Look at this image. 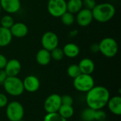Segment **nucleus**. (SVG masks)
Returning a JSON list of instances; mask_svg holds the SVG:
<instances>
[{
	"instance_id": "e433bc0d",
	"label": "nucleus",
	"mask_w": 121,
	"mask_h": 121,
	"mask_svg": "<svg viewBox=\"0 0 121 121\" xmlns=\"http://www.w3.org/2000/svg\"><path fill=\"white\" fill-rule=\"evenodd\" d=\"M23 121V119H21V120H20V121Z\"/></svg>"
},
{
	"instance_id": "39448f33",
	"label": "nucleus",
	"mask_w": 121,
	"mask_h": 121,
	"mask_svg": "<svg viewBox=\"0 0 121 121\" xmlns=\"http://www.w3.org/2000/svg\"><path fill=\"white\" fill-rule=\"evenodd\" d=\"M73 79V86L78 91L86 93L94 86V79L91 74L81 73Z\"/></svg>"
},
{
	"instance_id": "6e6552de",
	"label": "nucleus",
	"mask_w": 121,
	"mask_h": 121,
	"mask_svg": "<svg viewBox=\"0 0 121 121\" xmlns=\"http://www.w3.org/2000/svg\"><path fill=\"white\" fill-rule=\"evenodd\" d=\"M41 44L43 48L50 52L55 48L58 47L59 38L55 33L52 31H47L42 35Z\"/></svg>"
},
{
	"instance_id": "7c9ffc66",
	"label": "nucleus",
	"mask_w": 121,
	"mask_h": 121,
	"mask_svg": "<svg viewBox=\"0 0 121 121\" xmlns=\"http://www.w3.org/2000/svg\"><path fill=\"white\" fill-rule=\"evenodd\" d=\"M7 104H8L7 96L4 94L0 93V108L6 107Z\"/></svg>"
},
{
	"instance_id": "aec40b11",
	"label": "nucleus",
	"mask_w": 121,
	"mask_h": 121,
	"mask_svg": "<svg viewBox=\"0 0 121 121\" xmlns=\"http://www.w3.org/2000/svg\"><path fill=\"white\" fill-rule=\"evenodd\" d=\"M83 8L82 0H68L67 1V11L75 14Z\"/></svg>"
},
{
	"instance_id": "7ed1b4c3",
	"label": "nucleus",
	"mask_w": 121,
	"mask_h": 121,
	"mask_svg": "<svg viewBox=\"0 0 121 121\" xmlns=\"http://www.w3.org/2000/svg\"><path fill=\"white\" fill-rule=\"evenodd\" d=\"M5 91L12 96H21L24 90L23 81L16 77H8L3 84Z\"/></svg>"
},
{
	"instance_id": "0eeeda50",
	"label": "nucleus",
	"mask_w": 121,
	"mask_h": 121,
	"mask_svg": "<svg viewBox=\"0 0 121 121\" xmlns=\"http://www.w3.org/2000/svg\"><path fill=\"white\" fill-rule=\"evenodd\" d=\"M48 11L50 16L58 18L67 11V1L65 0H48Z\"/></svg>"
},
{
	"instance_id": "a878e982",
	"label": "nucleus",
	"mask_w": 121,
	"mask_h": 121,
	"mask_svg": "<svg viewBox=\"0 0 121 121\" xmlns=\"http://www.w3.org/2000/svg\"><path fill=\"white\" fill-rule=\"evenodd\" d=\"M50 55H51V58L55 61H60L65 57L62 49L58 47L55 48V49L50 51Z\"/></svg>"
},
{
	"instance_id": "393cba45",
	"label": "nucleus",
	"mask_w": 121,
	"mask_h": 121,
	"mask_svg": "<svg viewBox=\"0 0 121 121\" xmlns=\"http://www.w3.org/2000/svg\"><path fill=\"white\" fill-rule=\"evenodd\" d=\"M67 73L69 77L74 79L75 77H77V76H79L81 74V71H80V69L79 67V65H76V64L70 65L67 67Z\"/></svg>"
},
{
	"instance_id": "c85d7f7f",
	"label": "nucleus",
	"mask_w": 121,
	"mask_h": 121,
	"mask_svg": "<svg viewBox=\"0 0 121 121\" xmlns=\"http://www.w3.org/2000/svg\"><path fill=\"white\" fill-rule=\"evenodd\" d=\"M61 102H62V105L72 106L74 103V100L73 98L69 95H63L61 96Z\"/></svg>"
},
{
	"instance_id": "473e14b6",
	"label": "nucleus",
	"mask_w": 121,
	"mask_h": 121,
	"mask_svg": "<svg viewBox=\"0 0 121 121\" xmlns=\"http://www.w3.org/2000/svg\"><path fill=\"white\" fill-rule=\"evenodd\" d=\"M8 77L4 69H0V85H3L5 80Z\"/></svg>"
},
{
	"instance_id": "9d476101",
	"label": "nucleus",
	"mask_w": 121,
	"mask_h": 121,
	"mask_svg": "<svg viewBox=\"0 0 121 121\" xmlns=\"http://www.w3.org/2000/svg\"><path fill=\"white\" fill-rule=\"evenodd\" d=\"M76 14L77 16L75 18V21L81 27H86L89 26L94 20L91 11L85 8H82Z\"/></svg>"
},
{
	"instance_id": "5701e85b",
	"label": "nucleus",
	"mask_w": 121,
	"mask_h": 121,
	"mask_svg": "<svg viewBox=\"0 0 121 121\" xmlns=\"http://www.w3.org/2000/svg\"><path fill=\"white\" fill-rule=\"evenodd\" d=\"M94 113L95 110L89 107L86 108L82 111L81 118L83 121H94Z\"/></svg>"
},
{
	"instance_id": "c756f323",
	"label": "nucleus",
	"mask_w": 121,
	"mask_h": 121,
	"mask_svg": "<svg viewBox=\"0 0 121 121\" xmlns=\"http://www.w3.org/2000/svg\"><path fill=\"white\" fill-rule=\"evenodd\" d=\"M82 2H83V7L91 11L97 4L96 0H82Z\"/></svg>"
},
{
	"instance_id": "2eb2a0df",
	"label": "nucleus",
	"mask_w": 121,
	"mask_h": 121,
	"mask_svg": "<svg viewBox=\"0 0 121 121\" xmlns=\"http://www.w3.org/2000/svg\"><path fill=\"white\" fill-rule=\"evenodd\" d=\"M109 111L116 116H121V97L120 96H115L110 97L107 105Z\"/></svg>"
},
{
	"instance_id": "f257e3e1",
	"label": "nucleus",
	"mask_w": 121,
	"mask_h": 121,
	"mask_svg": "<svg viewBox=\"0 0 121 121\" xmlns=\"http://www.w3.org/2000/svg\"><path fill=\"white\" fill-rule=\"evenodd\" d=\"M110 99V92L107 88L103 86H94L86 96V103L88 107L94 109H102L106 105Z\"/></svg>"
},
{
	"instance_id": "423d86ee",
	"label": "nucleus",
	"mask_w": 121,
	"mask_h": 121,
	"mask_svg": "<svg viewBox=\"0 0 121 121\" xmlns=\"http://www.w3.org/2000/svg\"><path fill=\"white\" fill-rule=\"evenodd\" d=\"M6 115L9 121H19L24 116V108L21 103L11 101L6 105Z\"/></svg>"
},
{
	"instance_id": "4be33fe9",
	"label": "nucleus",
	"mask_w": 121,
	"mask_h": 121,
	"mask_svg": "<svg viewBox=\"0 0 121 121\" xmlns=\"http://www.w3.org/2000/svg\"><path fill=\"white\" fill-rule=\"evenodd\" d=\"M61 22L65 26H72L75 22V17L73 13L66 11L60 16Z\"/></svg>"
},
{
	"instance_id": "bb28decb",
	"label": "nucleus",
	"mask_w": 121,
	"mask_h": 121,
	"mask_svg": "<svg viewBox=\"0 0 121 121\" xmlns=\"http://www.w3.org/2000/svg\"><path fill=\"white\" fill-rule=\"evenodd\" d=\"M43 121H67V120L61 116L58 112H56L47 113L44 117Z\"/></svg>"
},
{
	"instance_id": "c9c22d12",
	"label": "nucleus",
	"mask_w": 121,
	"mask_h": 121,
	"mask_svg": "<svg viewBox=\"0 0 121 121\" xmlns=\"http://www.w3.org/2000/svg\"><path fill=\"white\" fill-rule=\"evenodd\" d=\"M107 121V120L106 119V120H104V121Z\"/></svg>"
},
{
	"instance_id": "f03ea898",
	"label": "nucleus",
	"mask_w": 121,
	"mask_h": 121,
	"mask_svg": "<svg viewBox=\"0 0 121 121\" xmlns=\"http://www.w3.org/2000/svg\"><path fill=\"white\" fill-rule=\"evenodd\" d=\"M93 18L99 23H106L116 14V8L111 3L97 4L91 10Z\"/></svg>"
},
{
	"instance_id": "a211bd4d",
	"label": "nucleus",
	"mask_w": 121,
	"mask_h": 121,
	"mask_svg": "<svg viewBox=\"0 0 121 121\" xmlns=\"http://www.w3.org/2000/svg\"><path fill=\"white\" fill-rule=\"evenodd\" d=\"M35 60L38 64H39L40 65L42 66L48 65L52 60L50 52L44 48L40 49L36 53Z\"/></svg>"
},
{
	"instance_id": "4468645a",
	"label": "nucleus",
	"mask_w": 121,
	"mask_h": 121,
	"mask_svg": "<svg viewBox=\"0 0 121 121\" xmlns=\"http://www.w3.org/2000/svg\"><path fill=\"white\" fill-rule=\"evenodd\" d=\"M11 33L13 37L17 38H21L27 35L28 33V26L22 22H16L12 25V26L9 28Z\"/></svg>"
},
{
	"instance_id": "f3484780",
	"label": "nucleus",
	"mask_w": 121,
	"mask_h": 121,
	"mask_svg": "<svg viewBox=\"0 0 121 121\" xmlns=\"http://www.w3.org/2000/svg\"><path fill=\"white\" fill-rule=\"evenodd\" d=\"M65 56L68 58H75L80 53L79 47L74 43H67L62 48Z\"/></svg>"
},
{
	"instance_id": "2f4dec72",
	"label": "nucleus",
	"mask_w": 121,
	"mask_h": 121,
	"mask_svg": "<svg viewBox=\"0 0 121 121\" xmlns=\"http://www.w3.org/2000/svg\"><path fill=\"white\" fill-rule=\"evenodd\" d=\"M7 61L8 60H7L6 56L4 55L3 54L0 53V69H4Z\"/></svg>"
},
{
	"instance_id": "9b49d317",
	"label": "nucleus",
	"mask_w": 121,
	"mask_h": 121,
	"mask_svg": "<svg viewBox=\"0 0 121 121\" xmlns=\"http://www.w3.org/2000/svg\"><path fill=\"white\" fill-rule=\"evenodd\" d=\"M0 6L8 14H11L20 10L21 4L20 0H0Z\"/></svg>"
},
{
	"instance_id": "412c9836",
	"label": "nucleus",
	"mask_w": 121,
	"mask_h": 121,
	"mask_svg": "<svg viewBox=\"0 0 121 121\" xmlns=\"http://www.w3.org/2000/svg\"><path fill=\"white\" fill-rule=\"evenodd\" d=\"M58 113L65 118V119H69L72 118L74 115V108L72 106H66V105H61L60 108L58 110Z\"/></svg>"
},
{
	"instance_id": "6ab92c4d",
	"label": "nucleus",
	"mask_w": 121,
	"mask_h": 121,
	"mask_svg": "<svg viewBox=\"0 0 121 121\" xmlns=\"http://www.w3.org/2000/svg\"><path fill=\"white\" fill-rule=\"evenodd\" d=\"M13 36L9 28L0 26V47L4 48L8 46Z\"/></svg>"
},
{
	"instance_id": "ddd939ff",
	"label": "nucleus",
	"mask_w": 121,
	"mask_h": 121,
	"mask_svg": "<svg viewBox=\"0 0 121 121\" xmlns=\"http://www.w3.org/2000/svg\"><path fill=\"white\" fill-rule=\"evenodd\" d=\"M4 69L8 77H16L21 70V64L16 59H11L7 61Z\"/></svg>"
},
{
	"instance_id": "cd10ccee",
	"label": "nucleus",
	"mask_w": 121,
	"mask_h": 121,
	"mask_svg": "<svg viewBox=\"0 0 121 121\" xmlns=\"http://www.w3.org/2000/svg\"><path fill=\"white\" fill-rule=\"evenodd\" d=\"M106 119V113L102 109L95 110L94 113V121H101Z\"/></svg>"
},
{
	"instance_id": "1a4fd4ad",
	"label": "nucleus",
	"mask_w": 121,
	"mask_h": 121,
	"mask_svg": "<svg viewBox=\"0 0 121 121\" xmlns=\"http://www.w3.org/2000/svg\"><path fill=\"white\" fill-rule=\"evenodd\" d=\"M62 105L61 96L57 94H52L48 96L44 102V109L47 113H56Z\"/></svg>"
},
{
	"instance_id": "72a5a7b5",
	"label": "nucleus",
	"mask_w": 121,
	"mask_h": 121,
	"mask_svg": "<svg viewBox=\"0 0 121 121\" xmlns=\"http://www.w3.org/2000/svg\"><path fill=\"white\" fill-rule=\"evenodd\" d=\"M90 50L94 53H96V52H99V43H93L90 47Z\"/></svg>"
},
{
	"instance_id": "dca6fc26",
	"label": "nucleus",
	"mask_w": 121,
	"mask_h": 121,
	"mask_svg": "<svg viewBox=\"0 0 121 121\" xmlns=\"http://www.w3.org/2000/svg\"><path fill=\"white\" fill-rule=\"evenodd\" d=\"M81 73L91 74L95 69V64L90 58H83L78 64Z\"/></svg>"
},
{
	"instance_id": "20e7f679",
	"label": "nucleus",
	"mask_w": 121,
	"mask_h": 121,
	"mask_svg": "<svg viewBox=\"0 0 121 121\" xmlns=\"http://www.w3.org/2000/svg\"><path fill=\"white\" fill-rule=\"evenodd\" d=\"M99 52L108 58L115 57L118 51V45L117 41L111 37L103 38L99 43Z\"/></svg>"
},
{
	"instance_id": "b1692460",
	"label": "nucleus",
	"mask_w": 121,
	"mask_h": 121,
	"mask_svg": "<svg viewBox=\"0 0 121 121\" xmlns=\"http://www.w3.org/2000/svg\"><path fill=\"white\" fill-rule=\"evenodd\" d=\"M14 23V20H13V18L9 15V14H6V15H4L1 18V20H0V24H1V27H4V28H10L12 25Z\"/></svg>"
},
{
	"instance_id": "f8f14e48",
	"label": "nucleus",
	"mask_w": 121,
	"mask_h": 121,
	"mask_svg": "<svg viewBox=\"0 0 121 121\" xmlns=\"http://www.w3.org/2000/svg\"><path fill=\"white\" fill-rule=\"evenodd\" d=\"M23 88L28 92L33 93L37 91L40 88V80L34 75L27 76L23 81Z\"/></svg>"
},
{
	"instance_id": "f704fd0d",
	"label": "nucleus",
	"mask_w": 121,
	"mask_h": 121,
	"mask_svg": "<svg viewBox=\"0 0 121 121\" xmlns=\"http://www.w3.org/2000/svg\"><path fill=\"white\" fill-rule=\"evenodd\" d=\"M1 11H2V9H1V6H0V13H1Z\"/></svg>"
}]
</instances>
